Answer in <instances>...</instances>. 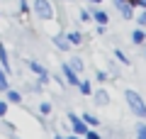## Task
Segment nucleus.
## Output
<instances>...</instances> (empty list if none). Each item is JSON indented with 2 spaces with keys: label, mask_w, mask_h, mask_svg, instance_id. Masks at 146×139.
Instances as JSON below:
<instances>
[{
  "label": "nucleus",
  "mask_w": 146,
  "mask_h": 139,
  "mask_svg": "<svg viewBox=\"0 0 146 139\" xmlns=\"http://www.w3.org/2000/svg\"><path fill=\"white\" fill-rule=\"evenodd\" d=\"M5 112H7V103H3V100H0V117H3Z\"/></svg>",
  "instance_id": "nucleus-24"
},
{
  "label": "nucleus",
  "mask_w": 146,
  "mask_h": 139,
  "mask_svg": "<svg viewBox=\"0 0 146 139\" xmlns=\"http://www.w3.org/2000/svg\"><path fill=\"white\" fill-rule=\"evenodd\" d=\"M54 44L61 49V51H66V49H71V44H68V39L66 37H54Z\"/></svg>",
  "instance_id": "nucleus-9"
},
{
  "label": "nucleus",
  "mask_w": 146,
  "mask_h": 139,
  "mask_svg": "<svg viewBox=\"0 0 146 139\" xmlns=\"http://www.w3.org/2000/svg\"><path fill=\"white\" fill-rule=\"evenodd\" d=\"M117 10L122 12V17H124V20H131V17H134V5H131V3H117Z\"/></svg>",
  "instance_id": "nucleus-5"
},
{
  "label": "nucleus",
  "mask_w": 146,
  "mask_h": 139,
  "mask_svg": "<svg viewBox=\"0 0 146 139\" xmlns=\"http://www.w3.org/2000/svg\"><path fill=\"white\" fill-rule=\"evenodd\" d=\"M7 100H10V103H20L22 95H20V93H15V90H7Z\"/></svg>",
  "instance_id": "nucleus-15"
},
{
  "label": "nucleus",
  "mask_w": 146,
  "mask_h": 139,
  "mask_svg": "<svg viewBox=\"0 0 146 139\" xmlns=\"http://www.w3.org/2000/svg\"><path fill=\"white\" fill-rule=\"evenodd\" d=\"M88 3H102V0H88Z\"/></svg>",
  "instance_id": "nucleus-27"
},
{
  "label": "nucleus",
  "mask_w": 146,
  "mask_h": 139,
  "mask_svg": "<svg viewBox=\"0 0 146 139\" xmlns=\"http://www.w3.org/2000/svg\"><path fill=\"white\" fill-rule=\"evenodd\" d=\"M117 3H124V0H115V5H117Z\"/></svg>",
  "instance_id": "nucleus-29"
},
{
  "label": "nucleus",
  "mask_w": 146,
  "mask_h": 139,
  "mask_svg": "<svg viewBox=\"0 0 146 139\" xmlns=\"http://www.w3.org/2000/svg\"><path fill=\"white\" fill-rule=\"evenodd\" d=\"M34 12L42 17V20H51L54 17V7H51L49 0H34Z\"/></svg>",
  "instance_id": "nucleus-2"
},
{
  "label": "nucleus",
  "mask_w": 146,
  "mask_h": 139,
  "mask_svg": "<svg viewBox=\"0 0 146 139\" xmlns=\"http://www.w3.org/2000/svg\"><path fill=\"white\" fill-rule=\"evenodd\" d=\"M68 122H71L73 132L78 134V137H83V134L88 132V124H85V122H83V117H78V115H73V112H68Z\"/></svg>",
  "instance_id": "nucleus-3"
},
{
  "label": "nucleus",
  "mask_w": 146,
  "mask_h": 139,
  "mask_svg": "<svg viewBox=\"0 0 146 139\" xmlns=\"http://www.w3.org/2000/svg\"><path fill=\"white\" fill-rule=\"evenodd\" d=\"M80 20L88 22V20H90V12H88V10H80Z\"/></svg>",
  "instance_id": "nucleus-23"
},
{
  "label": "nucleus",
  "mask_w": 146,
  "mask_h": 139,
  "mask_svg": "<svg viewBox=\"0 0 146 139\" xmlns=\"http://www.w3.org/2000/svg\"><path fill=\"white\" fill-rule=\"evenodd\" d=\"M66 39H68V44H80V41H83V37H80V32H71Z\"/></svg>",
  "instance_id": "nucleus-13"
},
{
  "label": "nucleus",
  "mask_w": 146,
  "mask_h": 139,
  "mask_svg": "<svg viewBox=\"0 0 146 139\" xmlns=\"http://www.w3.org/2000/svg\"><path fill=\"white\" fill-rule=\"evenodd\" d=\"M0 66L5 68V71H10V61H7V51H5V46H0Z\"/></svg>",
  "instance_id": "nucleus-10"
},
{
  "label": "nucleus",
  "mask_w": 146,
  "mask_h": 139,
  "mask_svg": "<svg viewBox=\"0 0 146 139\" xmlns=\"http://www.w3.org/2000/svg\"><path fill=\"white\" fill-rule=\"evenodd\" d=\"M124 100H127V105H129V110H131L134 115L146 117V103H144V98H141L136 90H127V93H124Z\"/></svg>",
  "instance_id": "nucleus-1"
},
{
  "label": "nucleus",
  "mask_w": 146,
  "mask_h": 139,
  "mask_svg": "<svg viewBox=\"0 0 146 139\" xmlns=\"http://www.w3.org/2000/svg\"><path fill=\"white\" fill-rule=\"evenodd\" d=\"M78 88H80V93H83V95H90V93H93V88H90V83H88V81L78 83Z\"/></svg>",
  "instance_id": "nucleus-14"
},
{
  "label": "nucleus",
  "mask_w": 146,
  "mask_h": 139,
  "mask_svg": "<svg viewBox=\"0 0 146 139\" xmlns=\"http://www.w3.org/2000/svg\"><path fill=\"white\" fill-rule=\"evenodd\" d=\"M61 71H63V76H66V81L68 83H71V86H78V73H76V71H73V68L71 66H68V63H63V66H61Z\"/></svg>",
  "instance_id": "nucleus-4"
},
{
  "label": "nucleus",
  "mask_w": 146,
  "mask_h": 139,
  "mask_svg": "<svg viewBox=\"0 0 146 139\" xmlns=\"http://www.w3.org/2000/svg\"><path fill=\"white\" fill-rule=\"evenodd\" d=\"M54 139H63V137H61V134H56V137H54Z\"/></svg>",
  "instance_id": "nucleus-28"
},
{
  "label": "nucleus",
  "mask_w": 146,
  "mask_h": 139,
  "mask_svg": "<svg viewBox=\"0 0 146 139\" xmlns=\"http://www.w3.org/2000/svg\"><path fill=\"white\" fill-rule=\"evenodd\" d=\"M93 20L98 22V25H107L110 17H107V12H102V10H98V7H95V10H93Z\"/></svg>",
  "instance_id": "nucleus-7"
},
{
  "label": "nucleus",
  "mask_w": 146,
  "mask_h": 139,
  "mask_svg": "<svg viewBox=\"0 0 146 139\" xmlns=\"http://www.w3.org/2000/svg\"><path fill=\"white\" fill-rule=\"evenodd\" d=\"M68 66H71L73 68V71H76V73H78V71H83V59H78V56H76V59H71V63H68Z\"/></svg>",
  "instance_id": "nucleus-12"
},
{
  "label": "nucleus",
  "mask_w": 146,
  "mask_h": 139,
  "mask_svg": "<svg viewBox=\"0 0 146 139\" xmlns=\"http://www.w3.org/2000/svg\"><path fill=\"white\" fill-rule=\"evenodd\" d=\"M136 22H139V27H146V10H141V12H139Z\"/></svg>",
  "instance_id": "nucleus-19"
},
{
  "label": "nucleus",
  "mask_w": 146,
  "mask_h": 139,
  "mask_svg": "<svg viewBox=\"0 0 146 139\" xmlns=\"http://www.w3.org/2000/svg\"><path fill=\"white\" fill-rule=\"evenodd\" d=\"M83 137H85V139H102V137H100L98 132H93V129H88V132H85Z\"/></svg>",
  "instance_id": "nucleus-21"
},
{
  "label": "nucleus",
  "mask_w": 146,
  "mask_h": 139,
  "mask_svg": "<svg viewBox=\"0 0 146 139\" xmlns=\"http://www.w3.org/2000/svg\"><path fill=\"white\" fill-rule=\"evenodd\" d=\"M0 90H7V78H5V71L0 66Z\"/></svg>",
  "instance_id": "nucleus-16"
},
{
  "label": "nucleus",
  "mask_w": 146,
  "mask_h": 139,
  "mask_svg": "<svg viewBox=\"0 0 146 139\" xmlns=\"http://www.w3.org/2000/svg\"><path fill=\"white\" fill-rule=\"evenodd\" d=\"M39 112H42V115H49V112H51V105H49V103H42V105H39Z\"/></svg>",
  "instance_id": "nucleus-20"
},
{
  "label": "nucleus",
  "mask_w": 146,
  "mask_h": 139,
  "mask_svg": "<svg viewBox=\"0 0 146 139\" xmlns=\"http://www.w3.org/2000/svg\"><path fill=\"white\" fill-rule=\"evenodd\" d=\"M68 139H80V137H78V134H73V137H68Z\"/></svg>",
  "instance_id": "nucleus-26"
},
{
  "label": "nucleus",
  "mask_w": 146,
  "mask_h": 139,
  "mask_svg": "<svg viewBox=\"0 0 146 139\" xmlns=\"http://www.w3.org/2000/svg\"><path fill=\"white\" fill-rule=\"evenodd\" d=\"M115 56L119 59L122 63H129V59H127V54H124V51H119V49H115Z\"/></svg>",
  "instance_id": "nucleus-17"
},
{
  "label": "nucleus",
  "mask_w": 146,
  "mask_h": 139,
  "mask_svg": "<svg viewBox=\"0 0 146 139\" xmlns=\"http://www.w3.org/2000/svg\"><path fill=\"white\" fill-rule=\"evenodd\" d=\"M136 139H146V124H139V129H136Z\"/></svg>",
  "instance_id": "nucleus-18"
},
{
  "label": "nucleus",
  "mask_w": 146,
  "mask_h": 139,
  "mask_svg": "<svg viewBox=\"0 0 146 139\" xmlns=\"http://www.w3.org/2000/svg\"><path fill=\"white\" fill-rule=\"evenodd\" d=\"M95 103H98V105H110V95L105 90H98V93H95Z\"/></svg>",
  "instance_id": "nucleus-8"
},
{
  "label": "nucleus",
  "mask_w": 146,
  "mask_h": 139,
  "mask_svg": "<svg viewBox=\"0 0 146 139\" xmlns=\"http://www.w3.org/2000/svg\"><path fill=\"white\" fill-rule=\"evenodd\" d=\"M83 122H85V124H90V127H98V124H100V120L95 117V115L85 112V115H83Z\"/></svg>",
  "instance_id": "nucleus-11"
},
{
  "label": "nucleus",
  "mask_w": 146,
  "mask_h": 139,
  "mask_svg": "<svg viewBox=\"0 0 146 139\" xmlns=\"http://www.w3.org/2000/svg\"><path fill=\"white\" fill-rule=\"evenodd\" d=\"M131 41H134L136 46H141L146 41V32L144 29H134V32H131Z\"/></svg>",
  "instance_id": "nucleus-6"
},
{
  "label": "nucleus",
  "mask_w": 146,
  "mask_h": 139,
  "mask_svg": "<svg viewBox=\"0 0 146 139\" xmlns=\"http://www.w3.org/2000/svg\"><path fill=\"white\" fill-rule=\"evenodd\" d=\"M95 76H98V81H100V83H102V81H107V73H105V71H98Z\"/></svg>",
  "instance_id": "nucleus-22"
},
{
  "label": "nucleus",
  "mask_w": 146,
  "mask_h": 139,
  "mask_svg": "<svg viewBox=\"0 0 146 139\" xmlns=\"http://www.w3.org/2000/svg\"><path fill=\"white\" fill-rule=\"evenodd\" d=\"M139 7H146V0H139Z\"/></svg>",
  "instance_id": "nucleus-25"
}]
</instances>
